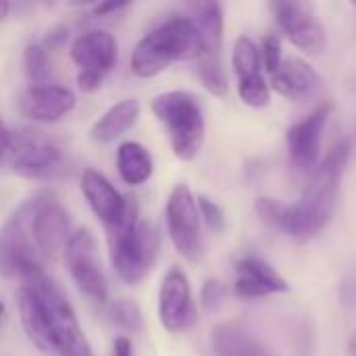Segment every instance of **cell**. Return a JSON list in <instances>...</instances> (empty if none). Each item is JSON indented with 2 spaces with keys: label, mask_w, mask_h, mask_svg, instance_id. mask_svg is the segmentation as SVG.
Masks as SVG:
<instances>
[{
  "label": "cell",
  "mask_w": 356,
  "mask_h": 356,
  "mask_svg": "<svg viewBox=\"0 0 356 356\" xmlns=\"http://www.w3.org/2000/svg\"><path fill=\"white\" fill-rule=\"evenodd\" d=\"M225 286L217 280H209L204 286H202V292H200V302L207 311H217L223 300H225Z\"/></svg>",
  "instance_id": "83f0119b"
},
{
  "label": "cell",
  "mask_w": 356,
  "mask_h": 356,
  "mask_svg": "<svg viewBox=\"0 0 356 356\" xmlns=\"http://www.w3.org/2000/svg\"><path fill=\"white\" fill-rule=\"evenodd\" d=\"M8 13H10V4L4 2V0H0V21H4L8 17Z\"/></svg>",
  "instance_id": "1f68e13d"
},
{
  "label": "cell",
  "mask_w": 356,
  "mask_h": 356,
  "mask_svg": "<svg viewBox=\"0 0 356 356\" xmlns=\"http://www.w3.org/2000/svg\"><path fill=\"white\" fill-rule=\"evenodd\" d=\"M127 6H129L127 2H100V4H94L92 15H94V17H106V15L117 13V10L127 8Z\"/></svg>",
  "instance_id": "f546056e"
},
{
  "label": "cell",
  "mask_w": 356,
  "mask_h": 356,
  "mask_svg": "<svg viewBox=\"0 0 356 356\" xmlns=\"http://www.w3.org/2000/svg\"><path fill=\"white\" fill-rule=\"evenodd\" d=\"M75 94L56 83L29 86L19 98V111L23 117L35 123H56L75 108Z\"/></svg>",
  "instance_id": "2e32d148"
},
{
  "label": "cell",
  "mask_w": 356,
  "mask_h": 356,
  "mask_svg": "<svg viewBox=\"0 0 356 356\" xmlns=\"http://www.w3.org/2000/svg\"><path fill=\"white\" fill-rule=\"evenodd\" d=\"M150 108L165 127L171 150L179 161H194L204 144L207 123L200 100L186 90H169L152 98Z\"/></svg>",
  "instance_id": "5b68a950"
},
{
  "label": "cell",
  "mask_w": 356,
  "mask_h": 356,
  "mask_svg": "<svg viewBox=\"0 0 356 356\" xmlns=\"http://www.w3.org/2000/svg\"><path fill=\"white\" fill-rule=\"evenodd\" d=\"M23 67H25V75L29 79V86L48 83L50 63H48V52L44 46L29 44L23 52Z\"/></svg>",
  "instance_id": "cb8c5ba5"
},
{
  "label": "cell",
  "mask_w": 356,
  "mask_h": 356,
  "mask_svg": "<svg viewBox=\"0 0 356 356\" xmlns=\"http://www.w3.org/2000/svg\"><path fill=\"white\" fill-rule=\"evenodd\" d=\"M159 321L171 334H181L196 323V302L188 275L173 267L159 288Z\"/></svg>",
  "instance_id": "5bb4252c"
},
{
  "label": "cell",
  "mask_w": 356,
  "mask_h": 356,
  "mask_svg": "<svg viewBox=\"0 0 356 356\" xmlns=\"http://www.w3.org/2000/svg\"><path fill=\"white\" fill-rule=\"evenodd\" d=\"M119 48L113 33L90 29L71 44V58L77 65V86L81 92H96L106 81L117 65Z\"/></svg>",
  "instance_id": "9c48e42d"
},
{
  "label": "cell",
  "mask_w": 356,
  "mask_h": 356,
  "mask_svg": "<svg viewBox=\"0 0 356 356\" xmlns=\"http://www.w3.org/2000/svg\"><path fill=\"white\" fill-rule=\"evenodd\" d=\"M167 232L175 250L190 263L202 257V219L198 213V202L190 186L177 184L165 207Z\"/></svg>",
  "instance_id": "8fae6325"
},
{
  "label": "cell",
  "mask_w": 356,
  "mask_h": 356,
  "mask_svg": "<svg viewBox=\"0 0 356 356\" xmlns=\"http://www.w3.org/2000/svg\"><path fill=\"white\" fill-rule=\"evenodd\" d=\"M108 313H111L113 323L119 325L121 330L129 332V334H138V332L144 330V315H142L140 307L129 298L115 300L111 305Z\"/></svg>",
  "instance_id": "d4e9b609"
},
{
  "label": "cell",
  "mask_w": 356,
  "mask_h": 356,
  "mask_svg": "<svg viewBox=\"0 0 356 356\" xmlns=\"http://www.w3.org/2000/svg\"><path fill=\"white\" fill-rule=\"evenodd\" d=\"M33 198L25 200L0 227V273L21 282L35 271H44L42 257L31 234Z\"/></svg>",
  "instance_id": "8992f818"
},
{
  "label": "cell",
  "mask_w": 356,
  "mask_h": 356,
  "mask_svg": "<svg viewBox=\"0 0 356 356\" xmlns=\"http://www.w3.org/2000/svg\"><path fill=\"white\" fill-rule=\"evenodd\" d=\"M288 282L261 257L248 254L236 263L234 292L240 298H265L288 292Z\"/></svg>",
  "instance_id": "ac0fdd59"
},
{
  "label": "cell",
  "mask_w": 356,
  "mask_h": 356,
  "mask_svg": "<svg viewBox=\"0 0 356 356\" xmlns=\"http://www.w3.org/2000/svg\"><path fill=\"white\" fill-rule=\"evenodd\" d=\"M232 63H234V71L238 75V81H250V79H257V77L265 75L263 73V63H261V50L246 35L236 40Z\"/></svg>",
  "instance_id": "603a6c76"
},
{
  "label": "cell",
  "mask_w": 356,
  "mask_h": 356,
  "mask_svg": "<svg viewBox=\"0 0 356 356\" xmlns=\"http://www.w3.org/2000/svg\"><path fill=\"white\" fill-rule=\"evenodd\" d=\"M211 344L217 356H254L263 353L261 344L240 323L227 321L213 330Z\"/></svg>",
  "instance_id": "7402d4cb"
},
{
  "label": "cell",
  "mask_w": 356,
  "mask_h": 356,
  "mask_svg": "<svg viewBox=\"0 0 356 356\" xmlns=\"http://www.w3.org/2000/svg\"><path fill=\"white\" fill-rule=\"evenodd\" d=\"M117 171L123 184L127 186L136 188L146 184L154 173V161L150 150L136 140L121 142L117 148Z\"/></svg>",
  "instance_id": "44dd1931"
},
{
  "label": "cell",
  "mask_w": 356,
  "mask_h": 356,
  "mask_svg": "<svg viewBox=\"0 0 356 356\" xmlns=\"http://www.w3.org/2000/svg\"><path fill=\"white\" fill-rule=\"evenodd\" d=\"M321 77L313 65L298 56L284 58L280 69L271 75L269 88L290 100H307L313 98L321 90Z\"/></svg>",
  "instance_id": "d6986e66"
},
{
  "label": "cell",
  "mask_w": 356,
  "mask_h": 356,
  "mask_svg": "<svg viewBox=\"0 0 356 356\" xmlns=\"http://www.w3.org/2000/svg\"><path fill=\"white\" fill-rule=\"evenodd\" d=\"M259 50H261L263 69H265L269 75H273V73L280 69L282 60H284V58H282V42H280V38H277L275 33L265 35L263 42H261V46H259Z\"/></svg>",
  "instance_id": "484cf974"
},
{
  "label": "cell",
  "mask_w": 356,
  "mask_h": 356,
  "mask_svg": "<svg viewBox=\"0 0 356 356\" xmlns=\"http://www.w3.org/2000/svg\"><path fill=\"white\" fill-rule=\"evenodd\" d=\"M202 54V35L190 17H171L150 29L131 52V73L150 79L173 63L194 60Z\"/></svg>",
  "instance_id": "3957f363"
},
{
  "label": "cell",
  "mask_w": 356,
  "mask_h": 356,
  "mask_svg": "<svg viewBox=\"0 0 356 356\" xmlns=\"http://www.w3.org/2000/svg\"><path fill=\"white\" fill-rule=\"evenodd\" d=\"M254 356H269V355H267V353L263 350V353H259V355H254Z\"/></svg>",
  "instance_id": "836d02e7"
},
{
  "label": "cell",
  "mask_w": 356,
  "mask_h": 356,
  "mask_svg": "<svg viewBox=\"0 0 356 356\" xmlns=\"http://www.w3.org/2000/svg\"><path fill=\"white\" fill-rule=\"evenodd\" d=\"M65 263L73 284L90 300L104 305L108 298V284L100 261L98 240L88 227L75 229L65 244Z\"/></svg>",
  "instance_id": "ba28073f"
},
{
  "label": "cell",
  "mask_w": 356,
  "mask_h": 356,
  "mask_svg": "<svg viewBox=\"0 0 356 356\" xmlns=\"http://www.w3.org/2000/svg\"><path fill=\"white\" fill-rule=\"evenodd\" d=\"M10 146H13V131L0 119V163H6L8 152H10Z\"/></svg>",
  "instance_id": "f1b7e54d"
},
{
  "label": "cell",
  "mask_w": 356,
  "mask_h": 356,
  "mask_svg": "<svg viewBox=\"0 0 356 356\" xmlns=\"http://www.w3.org/2000/svg\"><path fill=\"white\" fill-rule=\"evenodd\" d=\"M15 300L23 332L38 350L56 356H94L71 302L44 271L25 277Z\"/></svg>",
  "instance_id": "7a4b0ae2"
},
{
  "label": "cell",
  "mask_w": 356,
  "mask_h": 356,
  "mask_svg": "<svg viewBox=\"0 0 356 356\" xmlns=\"http://www.w3.org/2000/svg\"><path fill=\"white\" fill-rule=\"evenodd\" d=\"M350 159V140L340 138L325 154V159L311 173L309 184L302 190L300 202L288 204L277 198L261 196L254 202L259 219L286 236L309 240L317 236L332 219L340 181Z\"/></svg>",
  "instance_id": "6da1fadb"
},
{
  "label": "cell",
  "mask_w": 356,
  "mask_h": 356,
  "mask_svg": "<svg viewBox=\"0 0 356 356\" xmlns=\"http://www.w3.org/2000/svg\"><path fill=\"white\" fill-rule=\"evenodd\" d=\"M355 6H356V4H355Z\"/></svg>",
  "instance_id": "e575fe53"
},
{
  "label": "cell",
  "mask_w": 356,
  "mask_h": 356,
  "mask_svg": "<svg viewBox=\"0 0 356 356\" xmlns=\"http://www.w3.org/2000/svg\"><path fill=\"white\" fill-rule=\"evenodd\" d=\"M111 263L119 280L127 286H140L152 271L159 250L161 234L150 223L140 219L136 200L131 198L129 209L121 223L106 229Z\"/></svg>",
  "instance_id": "277c9868"
},
{
  "label": "cell",
  "mask_w": 356,
  "mask_h": 356,
  "mask_svg": "<svg viewBox=\"0 0 356 356\" xmlns=\"http://www.w3.org/2000/svg\"><path fill=\"white\" fill-rule=\"evenodd\" d=\"M113 356H136L134 355V344L129 338L119 336L113 344Z\"/></svg>",
  "instance_id": "4dcf8cb0"
},
{
  "label": "cell",
  "mask_w": 356,
  "mask_h": 356,
  "mask_svg": "<svg viewBox=\"0 0 356 356\" xmlns=\"http://www.w3.org/2000/svg\"><path fill=\"white\" fill-rule=\"evenodd\" d=\"M330 111H332L330 104H321L319 108H315L311 115L302 117L288 129L286 144H288L290 163L296 171L313 173L317 169L321 156V138Z\"/></svg>",
  "instance_id": "9a60e30c"
},
{
  "label": "cell",
  "mask_w": 356,
  "mask_h": 356,
  "mask_svg": "<svg viewBox=\"0 0 356 356\" xmlns=\"http://www.w3.org/2000/svg\"><path fill=\"white\" fill-rule=\"evenodd\" d=\"M4 317H6V307H4V302L0 300V327H2V323H4Z\"/></svg>",
  "instance_id": "d6a6232c"
},
{
  "label": "cell",
  "mask_w": 356,
  "mask_h": 356,
  "mask_svg": "<svg viewBox=\"0 0 356 356\" xmlns=\"http://www.w3.org/2000/svg\"><path fill=\"white\" fill-rule=\"evenodd\" d=\"M140 117V102L136 98H125L111 104L92 125L90 138L96 144H108L129 131Z\"/></svg>",
  "instance_id": "ffe728a7"
},
{
  "label": "cell",
  "mask_w": 356,
  "mask_h": 356,
  "mask_svg": "<svg viewBox=\"0 0 356 356\" xmlns=\"http://www.w3.org/2000/svg\"><path fill=\"white\" fill-rule=\"evenodd\" d=\"M69 227V213L52 194L40 192L33 196L31 234L42 259H54L60 250H65L71 236Z\"/></svg>",
  "instance_id": "4fadbf2b"
},
{
  "label": "cell",
  "mask_w": 356,
  "mask_h": 356,
  "mask_svg": "<svg viewBox=\"0 0 356 356\" xmlns=\"http://www.w3.org/2000/svg\"><path fill=\"white\" fill-rule=\"evenodd\" d=\"M271 10L280 29L298 50L313 56L323 52L327 44V33L313 4L300 0H275L271 2Z\"/></svg>",
  "instance_id": "7c38bea8"
},
{
  "label": "cell",
  "mask_w": 356,
  "mask_h": 356,
  "mask_svg": "<svg viewBox=\"0 0 356 356\" xmlns=\"http://www.w3.org/2000/svg\"><path fill=\"white\" fill-rule=\"evenodd\" d=\"M200 35H202V54L198 58V79L213 94L223 98L227 94V75L221 60L223 46V8L219 2H196L188 15Z\"/></svg>",
  "instance_id": "52a82bcc"
},
{
  "label": "cell",
  "mask_w": 356,
  "mask_h": 356,
  "mask_svg": "<svg viewBox=\"0 0 356 356\" xmlns=\"http://www.w3.org/2000/svg\"><path fill=\"white\" fill-rule=\"evenodd\" d=\"M81 194L88 200L92 213L104 225V229L115 227L125 217L131 198L123 196L106 175L96 169H86L81 173Z\"/></svg>",
  "instance_id": "e0dca14e"
},
{
  "label": "cell",
  "mask_w": 356,
  "mask_h": 356,
  "mask_svg": "<svg viewBox=\"0 0 356 356\" xmlns=\"http://www.w3.org/2000/svg\"><path fill=\"white\" fill-rule=\"evenodd\" d=\"M63 150L40 129L13 131L8 167L25 179H50L63 169Z\"/></svg>",
  "instance_id": "30bf717a"
},
{
  "label": "cell",
  "mask_w": 356,
  "mask_h": 356,
  "mask_svg": "<svg viewBox=\"0 0 356 356\" xmlns=\"http://www.w3.org/2000/svg\"><path fill=\"white\" fill-rule=\"evenodd\" d=\"M196 202H198L200 219L209 225V229H213L217 234L223 232V227H225V215H223L221 207L215 200H211L209 196H198Z\"/></svg>",
  "instance_id": "4316f807"
}]
</instances>
